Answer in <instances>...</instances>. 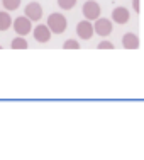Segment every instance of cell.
Here are the masks:
<instances>
[{"label":"cell","mask_w":144,"mask_h":160,"mask_svg":"<svg viewBox=\"0 0 144 160\" xmlns=\"http://www.w3.org/2000/svg\"><path fill=\"white\" fill-rule=\"evenodd\" d=\"M129 19H131V12H129L126 7H115L112 10V22H115V24L124 26L129 22Z\"/></svg>","instance_id":"8"},{"label":"cell","mask_w":144,"mask_h":160,"mask_svg":"<svg viewBox=\"0 0 144 160\" xmlns=\"http://www.w3.org/2000/svg\"><path fill=\"white\" fill-rule=\"evenodd\" d=\"M12 26H14V31H16L19 36H27L29 32L32 31V22L29 21L26 16H19L14 19V22H12Z\"/></svg>","instance_id":"4"},{"label":"cell","mask_w":144,"mask_h":160,"mask_svg":"<svg viewBox=\"0 0 144 160\" xmlns=\"http://www.w3.org/2000/svg\"><path fill=\"white\" fill-rule=\"evenodd\" d=\"M63 48L64 49H80V43L77 39H66L63 43Z\"/></svg>","instance_id":"14"},{"label":"cell","mask_w":144,"mask_h":160,"mask_svg":"<svg viewBox=\"0 0 144 160\" xmlns=\"http://www.w3.org/2000/svg\"><path fill=\"white\" fill-rule=\"evenodd\" d=\"M32 36L34 39L37 41V43H48L49 39H51V31H49V28L46 24H39L36 26V28L32 29Z\"/></svg>","instance_id":"7"},{"label":"cell","mask_w":144,"mask_h":160,"mask_svg":"<svg viewBox=\"0 0 144 160\" xmlns=\"http://www.w3.org/2000/svg\"><path fill=\"white\" fill-rule=\"evenodd\" d=\"M97 49H114V44L110 41H100L97 44Z\"/></svg>","instance_id":"15"},{"label":"cell","mask_w":144,"mask_h":160,"mask_svg":"<svg viewBox=\"0 0 144 160\" xmlns=\"http://www.w3.org/2000/svg\"><path fill=\"white\" fill-rule=\"evenodd\" d=\"M46 26L49 28L51 34H63L64 31H66V28H68V21H66V17H64L63 14L53 12L51 16L48 17Z\"/></svg>","instance_id":"1"},{"label":"cell","mask_w":144,"mask_h":160,"mask_svg":"<svg viewBox=\"0 0 144 160\" xmlns=\"http://www.w3.org/2000/svg\"><path fill=\"white\" fill-rule=\"evenodd\" d=\"M114 31V24L110 19H105V17H98L93 24V32H97L100 38H107L110 36Z\"/></svg>","instance_id":"3"},{"label":"cell","mask_w":144,"mask_h":160,"mask_svg":"<svg viewBox=\"0 0 144 160\" xmlns=\"http://www.w3.org/2000/svg\"><path fill=\"white\" fill-rule=\"evenodd\" d=\"M10 48L12 49H27L29 44H27V39H24L22 36H17L12 39V43H10Z\"/></svg>","instance_id":"11"},{"label":"cell","mask_w":144,"mask_h":160,"mask_svg":"<svg viewBox=\"0 0 144 160\" xmlns=\"http://www.w3.org/2000/svg\"><path fill=\"white\" fill-rule=\"evenodd\" d=\"M24 16L29 19L31 22H37L43 19V7H41L39 2H31L26 5L24 9Z\"/></svg>","instance_id":"5"},{"label":"cell","mask_w":144,"mask_h":160,"mask_svg":"<svg viewBox=\"0 0 144 160\" xmlns=\"http://www.w3.org/2000/svg\"><path fill=\"white\" fill-rule=\"evenodd\" d=\"M0 49H2V44H0Z\"/></svg>","instance_id":"17"},{"label":"cell","mask_w":144,"mask_h":160,"mask_svg":"<svg viewBox=\"0 0 144 160\" xmlns=\"http://www.w3.org/2000/svg\"><path fill=\"white\" fill-rule=\"evenodd\" d=\"M81 12H83V16H85L86 21H97L98 17H100V14H102V7H100V3L95 2V0H86L85 3H83V9H81Z\"/></svg>","instance_id":"2"},{"label":"cell","mask_w":144,"mask_h":160,"mask_svg":"<svg viewBox=\"0 0 144 160\" xmlns=\"http://www.w3.org/2000/svg\"><path fill=\"white\" fill-rule=\"evenodd\" d=\"M132 9L136 10V14L141 12V0H132Z\"/></svg>","instance_id":"16"},{"label":"cell","mask_w":144,"mask_h":160,"mask_svg":"<svg viewBox=\"0 0 144 160\" xmlns=\"http://www.w3.org/2000/svg\"><path fill=\"white\" fill-rule=\"evenodd\" d=\"M93 24L90 21H80L77 24V36L80 38V39L83 41H88V39H92V36H93Z\"/></svg>","instance_id":"6"},{"label":"cell","mask_w":144,"mask_h":160,"mask_svg":"<svg viewBox=\"0 0 144 160\" xmlns=\"http://www.w3.org/2000/svg\"><path fill=\"white\" fill-rule=\"evenodd\" d=\"M141 46V41H139V36L134 32H126L122 36V48L124 49H137Z\"/></svg>","instance_id":"9"},{"label":"cell","mask_w":144,"mask_h":160,"mask_svg":"<svg viewBox=\"0 0 144 160\" xmlns=\"http://www.w3.org/2000/svg\"><path fill=\"white\" fill-rule=\"evenodd\" d=\"M21 2L22 0H2V5L7 12H14V10H17L21 7Z\"/></svg>","instance_id":"12"},{"label":"cell","mask_w":144,"mask_h":160,"mask_svg":"<svg viewBox=\"0 0 144 160\" xmlns=\"http://www.w3.org/2000/svg\"><path fill=\"white\" fill-rule=\"evenodd\" d=\"M12 28V17L7 10H0V31H9Z\"/></svg>","instance_id":"10"},{"label":"cell","mask_w":144,"mask_h":160,"mask_svg":"<svg viewBox=\"0 0 144 160\" xmlns=\"http://www.w3.org/2000/svg\"><path fill=\"white\" fill-rule=\"evenodd\" d=\"M77 5V0H58V7L61 10H71Z\"/></svg>","instance_id":"13"}]
</instances>
